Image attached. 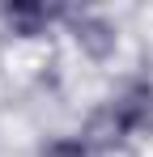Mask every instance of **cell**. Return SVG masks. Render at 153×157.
Segmentation results:
<instances>
[{"label":"cell","instance_id":"1","mask_svg":"<svg viewBox=\"0 0 153 157\" xmlns=\"http://www.w3.org/2000/svg\"><path fill=\"white\" fill-rule=\"evenodd\" d=\"M153 123V81L136 77L128 81L124 89L111 98V102H102L94 115H89V123H85V140L94 144V149H115V144H124L128 136H136V132H145Z\"/></svg>","mask_w":153,"mask_h":157},{"label":"cell","instance_id":"4","mask_svg":"<svg viewBox=\"0 0 153 157\" xmlns=\"http://www.w3.org/2000/svg\"><path fill=\"white\" fill-rule=\"evenodd\" d=\"M38 157H102V149H94L85 136H55L51 144H43Z\"/></svg>","mask_w":153,"mask_h":157},{"label":"cell","instance_id":"3","mask_svg":"<svg viewBox=\"0 0 153 157\" xmlns=\"http://www.w3.org/2000/svg\"><path fill=\"white\" fill-rule=\"evenodd\" d=\"M51 17H55V13H51V9H43V4H4V9H0V21L13 30V34H22V38L43 34Z\"/></svg>","mask_w":153,"mask_h":157},{"label":"cell","instance_id":"2","mask_svg":"<svg viewBox=\"0 0 153 157\" xmlns=\"http://www.w3.org/2000/svg\"><path fill=\"white\" fill-rule=\"evenodd\" d=\"M73 38H76V47H81L85 55H94V59H106V55L115 51V43H119L115 26H111L106 17H98V13L73 17Z\"/></svg>","mask_w":153,"mask_h":157}]
</instances>
